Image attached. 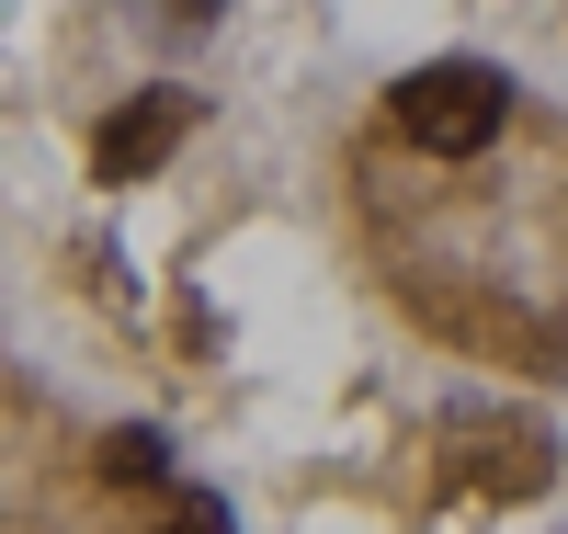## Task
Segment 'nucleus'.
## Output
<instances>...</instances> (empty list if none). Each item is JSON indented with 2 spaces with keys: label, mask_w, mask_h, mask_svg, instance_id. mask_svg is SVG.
<instances>
[{
  "label": "nucleus",
  "mask_w": 568,
  "mask_h": 534,
  "mask_svg": "<svg viewBox=\"0 0 568 534\" xmlns=\"http://www.w3.org/2000/svg\"><path fill=\"white\" fill-rule=\"evenodd\" d=\"M171 534H240V523H227L216 490H182V501H171Z\"/></svg>",
  "instance_id": "nucleus-4"
},
{
  "label": "nucleus",
  "mask_w": 568,
  "mask_h": 534,
  "mask_svg": "<svg viewBox=\"0 0 568 534\" xmlns=\"http://www.w3.org/2000/svg\"><path fill=\"white\" fill-rule=\"evenodd\" d=\"M103 466H114L125 490H136V477H160L171 455H160V432H114V444H103Z\"/></svg>",
  "instance_id": "nucleus-3"
},
{
  "label": "nucleus",
  "mask_w": 568,
  "mask_h": 534,
  "mask_svg": "<svg viewBox=\"0 0 568 534\" xmlns=\"http://www.w3.org/2000/svg\"><path fill=\"white\" fill-rule=\"evenodd\" d=\"M182 125H194V91H149V103H125L103 137H91V171H103V182H149L182 149Z\"/></svg>",
  "instance_id": "nucleus-2"
},
{
  "label": "nucleus",
  "mask_w": 568,
  "mask_h": 534,
  "mask_svg": "<svg viewBox=\"0 0 568 534\" xmlns=\"http://www.w3.org/2000/svg\"><path fill=\"white\" fill-rule=\"evenodd\" d=\"M500 114H511V80L478 69V58H444V69H409L398 80V125H409V149H433V160L489 149Z\"/></svg>",
  "instance_id": "nucleus-1"
}]
</instances>
